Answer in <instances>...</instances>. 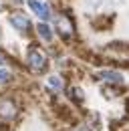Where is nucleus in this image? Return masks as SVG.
Wrapping results in <instances>:
<instances>
[{
	"label": "nucleus",
	"instance_id": "nucleus-1",
	"mask_svg": "<svg viewBox=\"0 0 129 131\" xmlns=\"http://www.w3.org/2000/svg\"><path fill=\"white\" fill-rule=\"evenodd\" d=\"M55 30L59 32V36H61L63 40H73V38H75V22H73L71 14L59 12V14L55 16Z\"/></svg>",
	"mask_w": 129,
	"mask_h": 131
},
{
	"label": "nucleus",
	"instance_id": "nucleus-2",
	"mask_svg": "<svg viewBox=\"0 0 129 131\" xmlns=\"http://www.w3.org/2000/svg\"><path fill=\"white\" fill-rule=\"evenodd\" d=\"M26 67L30 69L32 73H42V71H47V67H48L47 54L38 49V47L32 45L30 49H28V54H26Z\"/></svg>",
	"mask_w": 129,
	"mask_h": 131
},
{
	"label": "nucleus",
	"instance_id": "nucleus-3",
	"mask_svg": "<svg viewBox=\"0 0 129 131\" xmlns=\"http://www.w3.org/2000/svg\"><path fill=\"white\" fill-rule=\"evenodd\" d=\"M8 22L12 24V28L18 30V32L22 34H30L32 30V22L30 18L26 16L24 12H20V10H14V12H10V16H8Z\"/></svg>",
	"mask_w": 129,
	"mask_h": 131
},
{
	"label": "nucleus",
	"instance_id": "nucleus-4",
	"mask_svg": "<svg viewBox=\"0 0 129 131\" xmlns=\"http://www.w3.org/2000/svg\"><path fill=\"white\" fill-rule=\"evenodd\" d=\"M28 8H30L32 12L36 14V16L40 18V20H50V6H48L47 2H42V0H28Z\"/></svg>",
	"mask_w": 129,
	"mask_h": 131
},
{
	"label": "nucleus",
	"instance_id": "nucleus-5",
	"mask_svg": "<svg viewBox=\"0 0 129 131\" xmlns=\"http://www.w3.org/2000/svg\"><path fill=\"white\" fill-rule=\"evenodd\" d=\"M18 107L12 99H0V119L2 121H10L12 117H16Z\"/></svg>",
	"mask_w": 129,
	"mask_h": 131
},
{
	"label": "nucleus",
	"instance_id": "nucleus-6",
	"mask_svg": "<svg viewBox=\"0 0 129 131\" xmlns=\"http://www.w3.org/2000/svg\"><path fill=\"white\" fill-rule=\"evenodd\" d=\"M99 79L111 83V85H121V83H123V77H121L117 71H101V73H99Z\"/></svg>",
	"mask_w": 129,
	"mask_h": 131
},
{
	"label": "nucleus",
	"instance_id": "nucleus-7",
	"mask_svg": "<svg viewBox=\"0 0 129 131\" xmlns=\"http://www.w3.org/2000/svg\"><path fill=\"white\" fill-rule=\"evenodd\" d=\"M36 34H38L45 42H50V40H52V28L48 26V22H45V20L36 24Z\"/></svg>",
	"mask_w": 129,
	"mask_h": 131
},
{
	"label": "nucleus",
	"instance_id": "nucleus-8",
	"mask_svg": "<svg viewBox=\"0 0 129 131\" xmlns=\"http://www.w3.org/2000/svg\"><path fill=\"white\" fill-rule=\"evenodd\" d=\"M67 93H69V97L73 99L75 103H83V91H81L79 87H69Z\"/></svg>",
	"mask_w": 129,
	"mask_h": 131
},
{
	"label": "nucleus",
	"instance_id": "nucleus-9",
	"mask_svg": "<svg viewBox=\"0 0 129 131\" xmlns=\"http://www.w3.org/2000/svg\"><path fill=\"white\" fill-rule=\"evenodd\" d=\"M10 81H12V73L6 71V69H0V87L2 85H8Z\"/></svg>",
	"mask_w": 129,
	"mask_h": 131
},
{
	"label": "nucleus",
	"instance_id": "nucleus-10",
	"mask_svg": "<svg viewBox=\"0 0 129 131\" xmlns=\"http://www.w3.org/2000/svg\"><path fill=\"white\" fill-rule=\"evenodd\" d=\"M48 87L55 89V91L63 89V79H61V77H48Z\"/></svg>",
	"mask_w": 129,
	"mask_h": 131
},
{
	"label": "nucleus",
	"instance_id": "nucleus-11",
	"mask_svg": "<svg viewBox=\"0 0 129 131\" xmlns=\"http://www.w3.org/2000/svg\"><path fill=\"white\" fill-rule=\"evenodd\" d=\"M8 63V54H6V50H2L0 49V67L2 65H6Z\"/></svg>",
	"mask_w": 129,
	"mask_h": 131
},
{
	"label": "nucleus",
	"instance_id": "nucleus-12",
	"mask_svg": "<svg viewBox=\"0 0 129 131\" xmlns=\"http://www.w3.org/2000/svg\"><path fill=\"white\" fill-rule=\"evenodd\" d=\"M6 6H8V2H6V0H0V14L6 10Z\"/></svg>",
	"mask_w": 129,
	"mask_h": 131
}]
</instances>
